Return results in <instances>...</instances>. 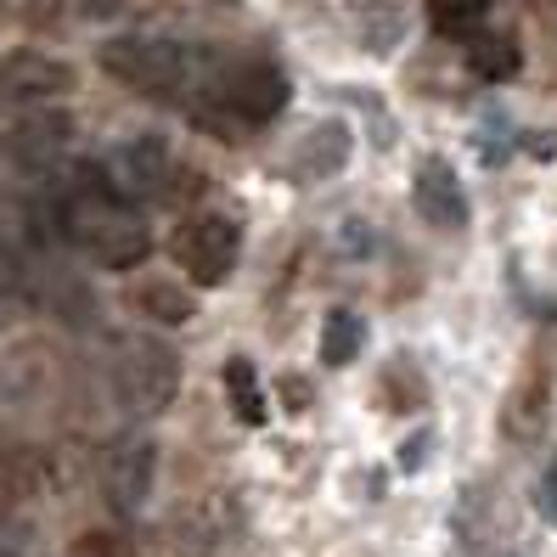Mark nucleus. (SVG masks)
I'll list each match as a JSON object with an SVG mask.
<instances>
[{"label": "nucleus", "mask_w": 557, "mask_h": 557, "mask_svg": "<svg viewBox=\"0 0 557 557\" xmlns=\"http://www.w3.org/2000/svg\"><path fill=\"white\" fill-rule=\"evenodd\" d=\"M0 12H12V0H0Z\"/></svg>", "instance_id": "aec40b11"}, {"label": "nucleus", "mask_w": 557, "mask_h": 557, "mask_svg": "<svg viewBox=\"0 0 557 557\" xmlns=\"http://www.w3.org/2000/svg\"><path fill=\"white\" fill-rule=\"evenodd\" d=\"M152 479H158V445L147 434L119 440L102 462V496L113 512H141L152 502Z\"/></svg>", "instance_id": "6e6552de"}, {"label": "nucleus", "mask_w": 557, "mask_h": 557, "mask_svg": "<svg viewBox=\"0 0 557 557\" xmlns=\"http://www.w3.org/2000/svg\"><path fill=\"white\" fill-rule=\"evenodd\" d=\"M468 69L479 79H490V85H507L523 69V51H518L512 35H502V28H496V35H484V28H479V35L468 40Z\"/></svg>", "instance_id": "4468645a"}, {"label": "nucleus", "mask_w": 557, "mask_h": 557, "mask_svg": "<svg viewBox=\"0 0 557 557\" xmlns=\"http://www.w3.org/2000/svg\"><path fill=\"white\" fill-rule=\"evenodd\" d=\"M367 349V321H360L355 310H326L321 321V367H349V360Z\"/></svg>", "instance_id": "dca6fc26"}, {"label": "nucleus", "mask_w": 557, "mask_h": 557, "mask_svg": "<svg viewBox=\"0 0 557 557\" xmlns=\"http://www.w3.org/2000/svg\"><path fill=\"white\" fill-rule=\"evenodd\" d=\"M175 265L198 282V287H220L225 276L237 271V253H243V232L232 214H191L181 220V232L170 237Z\"/></svg>", "instance_id": "39448f33"}, {"label": "nucleus", "mask_w": 557, "mask_h": 557, "mask_svg": "<svg viewBox=\"0 0 557 557\" xmlns=\"http://www.w3.org/2000/svg\"><path fill=\"white\" fill-rule=\"evenodd\" d=\"M79 79H74V62H62L40 46H17L0 57V102L7 108H57Z\"/></svg>", "instance_id": "423d86ee"}, {"label": "nucleus", "mask_w": 557, "mask_h": 557, "mask_svg": "<svg viewBox=\"0 0 557 557\" xmlns=\"http://www.w3.org/2000/svg\"><path fill=\"white\" fill-rule=\"evenodd\" d=\"M136 310H141L147 321L181 326V321L198 315V299H191V293H186L181 282H163V276H152V282H141V287H136Z\"/></svg>", "instance_id": "f3484780"}, {"label": "nucleus", "mask_w": 557, "mask_h": 557, "mask_svg": "<svg viewBox=\"0 0 557 557\" xmlns=\"http://www.w3.org/2000/svg\"><path fill=\"white\" fill-rule=\"evenodd\" d=\"M287 108V74L265 57H232V51H214L209 62V79L191 102V124L209 129L220 141H237L248 129L271 124Z\"/></svg>", "instance_id": "f03ea898"}, {"label": "nucleus", "mask_w": 557, "mask_h": 557, "mask_svg": "<svg viewBox=\"0 0 557 557\" xmlns=\"http://www.w3.org/2000/svg\"><path fill=\"white\" fill-rule=\"evenodd\" d=\"M74 141V119L57 113V108H28L12 129V158L28 163V170H46V163H57L62 152H69Z\"/></svg>", "instance_id": "9d476101"}, {"label": "nucleus", "mask_w": 557, "mask_h": 557, "mask_svg": "<svg viewBox=\"0 0 557 557\" xmlns=\"http://www.w3.org/2000/svg\"><path fill=\"white\" fill-rule=\"evenodd\" d=\"M108 186L119 191L124 203H158L170 198V181H175V152L163 136H129L108 152L102 163Z\"/></svg>", "instance_id": "0eeeda50"}, {"label": "nucleus", "mask_w": 557, "mask_h": 557, "mask_svg": "<svg viewBox=\"0 0 557 557\" xmlns=\"http://www.w3.org/2000/svg\"><path fill=\"white\" fill-rule=\"evenodd\" d=\"M181 388V355L163 338H124L113 349V400L136 417H152L175 400Z\"/></svg>", "instance_id": "20e7f679"}, {"label": "nucleus", "mask_w": 557, "mask_h": 557, "mask_svg": "<svg viewBox=\"0 0 557 557\" xmlns=\"http://www.w3.org/2000/svg\"><path fill=\"white\" fill-rule=\"evenodd\" d=\"M57 232L69 237L90 265L102 271H136L152 253V232L136 203H124L108 186L102 163H79L57 191Z\"/></svg>", "instance_id": "f257e3e1"}, {"label": "nucleus", "mask_w": 557, "mask_h": 557, "mask_svg": "<svg viewBox=\"0 0 557 557\" xmlns=\"http://www.w3.org/2000/svg\"><path fill=\"white\" fill-rule=\"evenodd\" d=\"M535 496H541V512L557 523V462L546 468V479H541V490H535Z\"/></svg>", "instance_id": "6ab92c4d"}, {"label": "nucleus", "mask_w": 557, "mask_h": 557, "mask_svg": "<svg viewBox=\"0 0 557 557\" xmlns=\"http://www.w3.org/2000/svg\"><path fill=\"white\" fill-rule=\"evenodd\" d=\"M35 305H40V271L28 265L17 243H0V333L17 326Z\"/></svg>", "instance_id": "f8f14e48"}, {"label": "nucleus", "mask_w": 557, "mask_h": 557, "mask_svg": "<svg viewBox=\"0 0 557 557\" xmlns=\"http://www.w3.org/2000/svg\"><path fill=\"white\" fill-rule=\"evenodd\" d=\"M225 400H232V411H237L243 429H259V422L271 417V406H265V383H259L253 360H243V355L225 360Z\"/></svg>", "instance_id": "2eb2a0df"}, {"label": "nucleus", "mask_w": 557, "mask_h": 557, "mask_svg": "<svg viewBox=\"0 0 557 557\" xmlns=\"http://www.w3.org/2000/svg\"><path fill=\"white\" fill-rule=\"evenodd\" d=\"M349 23H355L360 46L372 57H388L406 40V7L400 0H349Z\"/></svg>", "instance_id": "ddd939ff"}, {"label": "nucleus", "mask_w": 557, "mask_h": 557, "mask_svg": "<svg viewBox=\"0 0 557 557\" xmlns=\"http://www.w3.org/2000/svg\"><path fill=\"white\" fill-rule=\"evenodd\" d=\"M96 62H102L108 79L147 96V102L191 108L203 79H209L214 46H186V40H170V35H113V40H102Z\"/></svg>", "instance_id": "7ed1b4c3"}, {"label": "nucleus", "mask_w": 557, "mask_h": 557, "mask_svg": "<svg viewBox=\"0 0 557 557\" xmlns=\"http://www.w3.org/2000/svg\"><path fill=\"white\" fill-rule=\"evenodd\" d=\"M344 163H349V124L321 119L310 136L299 141V152L287 158V175L293 181H326V175H338Z\"/></svg>", "instance_id": "9b49d317"}, {"label": "nucleus", "mask_w": 557, "mask_h": 557, "mask_svg": "<svg viewBox=\"0 0 557 557\" xmlns=\"http://www.w3.org/2000/svg\"><path fill=\"white\" fill-rule=\"evenodd\" d=\"M484 17H490V0H429V23L445 40H473Z\"/></svg>", "instance_id": "a211bd4d"}, {"label": "nucleus", "mask_w": 557, "mask_h": 557, "mask_svg": "<svg viewBox=\"0 0 557 557\" xmlns=\"http://www.w3.org/2000/svg\"><path fill=\"white\" fill-rule=\"evenodd\" d=\"M411 209H417L422 225H434V232H462L468 225V186H462V175H456L445 158H422L417 175H411Z\"/></svg>", "instance_id": "1a4fd4ad"}]
</instances>
